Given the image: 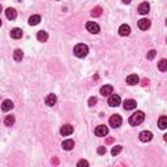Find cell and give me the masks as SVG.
I'll return each mask as SVG.
<instances>
[{
  "label": "cell",
  "instance_id": "cell-1",
  "mask_svg": "<svg viewBox=\"0 0 167 167\" xmlns=\"http://www.w3.org/2000/svg\"><path fill=\"white\" fill-rule=\"evenodd\" d=\"M145 120V115L142 111H136L133 115H131V118H129V124L131 125H133V127H136V125H140L142 121Z\"/></svg>",
  "mask_w": 167,
  "mask_h": 167
},
{
  "label": "cell",
  "instance_id": "cell-2",
  "mask_svg": "<svg viewBox=\"0 0 167 167\" xmlns=\"http://www.w3.org/2000/svg\"><path fill=\"white\" fill-rule=\"evenodd\" d=\"M73 52L77 58H85L87 55V52H89V47H87L86 45H84V43H80V45H77L76 47H74Z\"/></svg>",
  "mask_w": 167,
  "mask_h": 167
},
{
  "label": "cell",
  "instance_id": "cell-3",
  "mask_svg": "<svg viewBox=\"0 0 167 167\" xmlns=\"http://www.w3.org/2000/svg\"><path fill=\"white\" fill-rule=\"evenodd\" d=\"M121 123H123V119H121L120 115H118V114H115V115H112V116L110 118V125L112 127V128H118V127H120Z\"/></svg>",
  "mask_w": 167,
  "mask_h": 167
},
{
  "label": "cell",
  "instance_id": "cell-4",
  "mask_svg": "<svg viewBox=\"0 0 167 167\" xmlns=\"http://www.w3.org/2000/svg\"><path fill=\"white\" fill-rule=\"evenodd\" d=\"M86 29H87V31H90V33H93V34H98L99 30H101V27H99V25L97 22L87 21L86 22Z\"/></svg>",
  "mask_w": 167,
  "mask_h": 167
},
{
  "label": "cell",
  "instance_id": "cell-5",
  "mask_svg": "<svg viewBox=\"0 0 167 167\" xmlns=\"http://www.w3.org/2000/svg\"><path fill=\"white\" fill-rule=\"evenodd\" d=\"M138 138H140V141H142V142H149V141H152V138H153V133L150 132V131H142V132L138 134Z\"/></svg>",
  "mask_w": 167,
  "mask_h": 167
},
{
  "label": "cell",
  "instance_id": "cell-6",
  "mask_svg": "<svg viewBox=\"0 0 167 167\" xmlns=\"http://www.w3.org/2000/svg\"><path fill=\"white\" fill-rule=\"evenodd\" d=\"M107 103H109V106H111V107H118L120 105V97H119L118 94H111Z\"/></svg>",
  "mask_w": 167,
  "mask_h": 167
},
{
  "label": "cell",
  "instance_id": "cell-7",
  "mask_svg": "<svg viewBox=\"0 0 167 167\" xmlns=\"http://www.w3.org/2000/svg\"><path fill=\"white\" fill-rule=\"evenodd\" d=\"M107 133H109V128L106 125H98L95 128V136H98V137H103Z\"/></svg>",
  "mask_w": 167,
  "mask_h": 167
},
{
  "label": "cell",
  "instance_id": "cell-8",
  "mask_svg": "<svg viewBox=\"0 0 167 167\" xmlns=\"http://www.w3.org/2000/svg\"><path fill=\"white\" fill-rule=\"evenodd\" d=\"M60 133H61V136H69V134L73 133V127L71 124H64L60 128Z\"/></svg>",
  "mask_w": 167,
  "mask_h": 167
},
{
  "label": "cell",
  "instance_id": "cell-9",
  "mask_svg": "<svg viewBox=\"0 0 167 167\" xmlns=\"http://www.w3.org/2000/svg\"><path fill=\"white\" fill-rule=\"evenodd\" d=\"M137 103L134 99H127V101H124V103H123V107H124V110H133L136 109Z\"/></svg>",
  "mask_w": 167,
  "mask_h": 167
},
{
  "label": "cell",
  "instance_id": "cell-10",
  "mask_svg": "<svg viewBox=\"0 0 167 167\" xmlns=\"http://www.w3.org/2000/svg\"><path fill=\"white\" fill-rule=\"evenodd\" d=\"M149 11H150V5H149V3H141L140 5H138V13H141V14H146V13H149Z\"/></svg>",
  "mask_w": 167,
  "mask_h": 167
},
{
  "label": "cell",
  "instance_id": "cell-11",
  "mask_svg": "<svg viewBox=\"0 0 167 167\" xmlns=\"http://www.w3.org/2000/svg\"><path fill=\"white\" fill-rule=\"evenodd\" d=\"M56 101H58V98H56V95L55 94H49L46 97V105L47 106H50V107H52L54 105H56Z\"/></svg>",
  "mask_w": 167,
  "mask_h": 167
},
{
  "label": "cell",
  "instance_id": "cell-12",
  "mask_svg": "<svg viewBox=\"0 0 167 167\" xmlns=\"http://www.w3.org/2000/svg\"><path fill=\"white\" fill-rule=\"evenodd\" d=\"M119 34L121 35V37H127V35H129L131 34V27L129 25H121L120 27H119Z\"/></svg>",
  "mask_w": 167,
  "mask_h": 167
},
{
  "label": "cell",
  "instance_id": "cell-13",
  "mask_svg": "<svg viewBox=\"0 0 167 167\" xmlns=\"http://www.w3.org/2000/svg\"><path fill=\"white\" fill-rule=\"evenodd\" d=\"M12 109H13V102H12L11 99H5L2 105V110L4 112H7V111H11Z\"/></svg>",
  "mask_w": 167,
  "mask_h": 167
},
{
  "label": "cell",
  "instance_id": "cell-14",
  "mask_svg": "<svg viewBox=\"0 0 167 167\" xmlns=\"http://www.w3.org/2000/svg\"><path fill=\"white\" fill-rule=\"evenodd\" d=\"M138 27H140L141 30H146L150 27V20L148 18H141L140 21H138Z\"/></svg>",
  "mask_w": 167,
  "mask_h": 167
},
{
  "label": "cell",
  "instance_id": "cell-15",
  "mask_svg": "<svg viewBox=\"0 0 167 167\" xmlns=\"http://www.w3.org/2000/svg\"><path fill=\"white\" fill-rule=\"evenodd\" d=\"M5 16L8 20H14L16 17H17V12H16V9H13V8H7L5 9Z\"/></svg>",
  "mask_w": 167,
  "mask_h": 167
},
{
  "label": "cell",
  "instance_id": "cell-16",
  "mask_svg": "<svg viewBox=\"0 0 167 167\" xmlns=\"http://www.w3.org/2000/svg\"><path fill=\"white\" fill-rule=\"evenodd\" d=\"M140 81V78H138L137 74H129L128 77H127V84L128 85H136Z\"/></svg>",
  "mask_w": 167,
  "mask_h": 167
},
{
  "label": "cell",
  "instance_id": "cell-17",
  "mask_svg": "<svg viewBox=\"0 0 167 167\" xmlns=\"http://www.w3.org/2000/svg\"><path fill=\"white\" fill-rule=\"evenodd\" d=\"M11 37L13 39H20L22 37V30L18 29V27H14V29L11 30Z\"/></svg>",
  "mask_w": 167,
  "mask_h": 167
},
{
  "label": "cell",
  "instance_id": "cell-18",
  "mask_svg": "<svg viewBox=\"0 0 167 167\" xmlns=\"http://www.w3.org/2000/svg\"><path fill=\"white\" fill-rule=\"evenodd\" d=\"M112 91H114V87L111 85H105V86L101 87V94L102 95H111Z\"/></svg>",
  "mask_w": 167,
  "mask_h": 167
},
{
  "label": "cell",
  "instance_id": "cell-19",
  "mask_svg": "<svg viewBox=\"0 0 167 167\" xmlns=\"http://www.w3.org/2000/svg\"><path fill=\"white\" fill-rule=\"evenodd\" d=\"M41 22V16L39 14H34V16H30L29 17V25L31 26H35Z\"/></svg>",
  "mask_w": 167,
  "mask_h": 167
},
{
  "label": "cell",
  "instance_id": "cell-20",
  "mask_svg": "<svg viewBox=\"0 0 167 167\" xmlns=\"http://www.w3.org/2000/svg\"><path fill=\"white\" fill-rule=\"evenodd\" d=\"M37 39H38L39 42H46L47 39H49V34H47V31H45V30L38 31V34H37Z\"/></svg>",
  "mask_w": 167,
  "mask_h": 167
},
{
  "label": "cell",
  "instance_id": "cell-21",
  "mask_svg": "<svg viewBox=\"0 0 167 167\" xmlns=\"http://www.w3.org/2000/svg\"><path fill=\"white\" fill-rule=\"evenodd\" d=\"M61 146L64 150H72L74 148V142H73V140H65V141H63Z\"/></svg>",
  "mask_w": 167,
  "mask_h": 167
},
{
  "label": "cell",
  "instance_id": "cell-22",
  "mask_svg": "<svg viewBox=\"0 0 167 167\" xmlns=\"http://www.w3.org/2000/svg\"><path fill=\"white\" fill-rule=\"evenodd\" d=\"M4 124H5L7 127H11L14 124V116L13 115H7L5 119H4Z\"/></svg>",
  "mask_w": 167,
  "mask_h": 167
},
{
  "label": "cell",
  "instance_id": "cell-23",
  "mask_svg": "<svg viewBox=\"0 0 167 167\" xmlns=\"http://www.w3.org/2000/svg\"><path fill=\"white\" fill-rule=\"evenodd\" d=\"M22 58H24V52H22L21 50H16L14 52H13V59H14L16 61H21Z\"/></svg>",
  "mask_w": 167,
  "mask_h": 167
},
{
  "label": "cell",
  "instance_id": "cell-24",
  "mask_svg": "<svg viewBox=\"0 0 167 167\" xmlns=\"http://www.w3.org/2000/svg\"><path fill=\"white\" fill-rule=\"evenodd\" d=\"M158 125H159L161 129H166L167 128V118L166 116H161L159 120H158Z\"/></svg>",
  "mask_w": 167,
  "mask_h": 167
},
{
  "label": "cell",
  "instance_id": "cell-25",
  "mask_svg": "<svg viewBox=\"0 0 167 167\" xmlns=\"http://www.w3.org/2000/svg\"><path fill=\"white\" fill-rule=\"evenodd\" d=\"M158 69H159L161 72H166L167 71V60L166 59H162V60L158 63Z\"/></svg>",
  "mask_w": 167,
  "mask_h": 167
},
{
  "label": "cell",
  "instance_id": "cell-26",
  "mask_svg": "<svg viewBox=\"0 0 167 167\" xmlns=\"http://www.w3.org/2000/svg\"><path fill=\"white\" fill-rule=\"evenodd\" d=\"M102 14V8L101 7H95L93 11H91V16L93 17H99Z\"/></svg>",
  "mask_w": 167,
  "mask_h": 167
},
{
  "label": "cell",
  "instance_id": "cell-27",
  "mask_svg": "<svg viewBox=\"0 0 167 167\" xmlns=\"http://www.w3.org/2000/svg\"><path fill=\"white\" fill-rule=\"evenodd\" d=\"M121 150H123V146L121 145H116V146H114V148H112V150H111V154L115 157V156H118Z\"/></svg>",
  "mask_w": 167,
  "mask_h": 167
},
{
  "label": "cell",
  "instance_id": "cell-28",
  "mask_svg": "<svg viewBox=\"0 0 167 167\" xmlns=\"http://www.w3.org/2000/svg\"><path fill=\"white\" fill-rule=\"evenodd\" d=\"M156 55H157V51L156 50H150L148 54H146V58L149 59V60H153L154 58H156Z\"/></svg>",
  "mask_w": 167,
  "mask_h": 167
},
{
  "label": "cell",
  "instance_id": "cell-29",
  "mask_svg": "<svg viewBox=\"0 0 167 167\" xmlns=\"http://www.w3.org/2000/svg\"><path fill=\"white\" fill-rule=\"evenodd\" d=\"M77 166L78 167H82V166H89V162H87V161H85V159H81V161H78L77 162Z\"/></svg>",
  "mask_w": 167,
  "mask_h": 167
},
{
  "label": "cell",
  "instance_id": "cell-30",
  "mask_svg": "<svg viewBox=\"0 0 167 167\" xmlns=\"http://www.w3.org/2000/svg\"><path fill=\"white\" fill-rule=\"evenodd\" d=\"M97 152H98V154H101V156H102V154H105V153H106V148H105V146H99Z\"/></svg>",
  "mask_w": 167,
  "mask_h": 167
},
{
  "label": "cell",
  "instance_id": "cell-31",
  "mask_svg": "<svg viewBox=\"0 0 167 167\" xmlns=\"http://www.w3.org/2000/svg\"><path fill=\"white\" fill-rule=\"evenodd\" d=\"M95 103H97V98H95V97H91V98L89 99V106H94Z\"/></svg>",
  "mask_w": 167,
  "mask_h": 167
},
{
  "label": "cell",
  "instance_id": "cell-32",
  "mask_svg": "<svg viewBox=\"0 0 167 167\" xmlns=\"http://www.w3.org/2000/svg\"><path fill=\"white\" fill-rule=\"evenodd\" d=\"M146 85H149V80L144 78V80H142V86H146Z\"/></svg>",
  "mask_w": 167,
  "mask_h": 167
},
{
  "label": "cell",
  "instance_id": "cell-33",
  "mask_svg": "<svg viewBox=\"0 0 167 167\" xmlns=\"http://www.w3.org/2000/svg\"><path fill=\"white\" fill-rule=\"evenodd\" d=\"M114 141V138L112 137H110V138H107V144H111V142Z\"/></svg>",
  "mask_w": 167,
  "mask_h": 167
},
{
  "label": "cell",
  "instance_id": "cell-34",
  "mask_svg": "<svg viewBox=\"0 0 167 167\" xmlns=\"http://www.w3.org/2000/svg\"><path fill=\"white\" fill-rule=\"evenodd\" d=\"M121 2L124 3V4H129V3H131V0H121Z\"/></svg>",
  "mask_w": 167,
  "mask_h": 167
},
{
  "label": "cell",
  "instance_id": "cell-35",
  "mask_svg": "<svg viewBox=\"0 0 167 167\" xmlns=\"http://www.w3.org/2000/svg\"><path fill=\"white\" fill-rule=\"evenodd\" d=\"M0 26H2V20H0Z\"/></svg>",
  "mask_w": 167,
  "mask_h": 167
},
{
  "label": "cell",
  "instance_id": "cell-36",
  "mask_svg": "<svg viewBox=\"0 0 167 167\" xmlns=\"http://www.w3.org/2000/svg\"><path fill=\"white\" fill-rule=\"evenodd\" d=\"M0 12H2V5H0Z\"/></svg>",
  "mask_w": 167,
  "mask_h": 167
}]
</instances>
